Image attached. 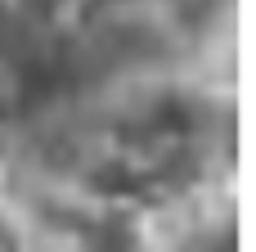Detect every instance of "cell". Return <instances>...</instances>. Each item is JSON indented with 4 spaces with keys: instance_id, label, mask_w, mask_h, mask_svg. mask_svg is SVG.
Wrapping results in <instances>:
<instances>
[{
    "instance_id": "6da1fadb",
    "label": "cell",
    "mask_w": 256,
    "mask_h": 252,
    "mask_svg": "<svg viewBox=\"0 0 256 252\" xmlns=\"http://www.w3.org/2000/svg\"><path fill=\"white\" fill-rule=\"evenodd\" d=\"M76 0H0V14L22 23L32 36H58Z\"/></svg>"
},
{
    "instance_id": "7a4b0ae2",
    "label": "cell",
    "mask_w": 256,
    "mask_h": 252,
    "mask_svg": "<svg viewBox=\"0 0 256 252\" xmlns=\"http://www.w3.org/2000/svg\"><path fill=\"white\" fill-rule=\"evenodd\" d=\"M27 122V99H22V77L14 72L9 59H0V135H18Z\"/></svg>"
}]
</instances>
